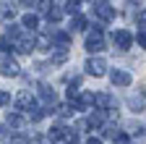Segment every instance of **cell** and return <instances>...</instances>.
Listing matches in <instances>:
<instances>
[{
  "label": "cell",
  "mask_w": 146,
  "mask_h": 144,
  "mask_svg": "<svg viewBox=\"0 0 146 144\" xmlns=\"http://www.w3.org/2000/svg\"><path fill=\"white\" fill-rule=\"evenodd\" d=\"M86 50H89V52H99V50H104V34H102V29L91 31L89 37H86Z\"/></svg>",
  "instance_id": "obj_1"
},
{
  "label": "cell",
  "mask_w": 146,
  "mask_h": 144,
  "mask_svg": "<svg viewBox=\"0 0 146 144\" xmlns=\"http://www.w3.org/2000/svg\"><path fill=\"white\" fill-rule=\"evenodd\" d=\"M112 42H115V47H120V50H128L133 45V34L128 31V29H117L115 34H112Z\"/></svg>",
  "instance_id": "obj_2"
},
{
  "label": "cell",
  "mask_w": 146,
  "mask_h": 144,
  "mask_svg": "<svg viewBox=\"0 0 146 144\" xmlns=\"http://www.w3.org/2000/svg\"><path fill=\"white\" fill-rule=\"evenodd\" d=\"M0 74L3 76H18V63L11 55H0Z\"/></svg>",
  "instance_id": "obj_3"
},
{
  "label": "cell",
  "mask_w": 146,
  "mask_h": 144,
  "mask_svg": "<svg viewBox=\"0 0 146 144\" xmlns=\"http://www.w3.org/2000/svg\"><path fill=\"white\" fill-rule=\"evenodd\" d=\"M84 68H86V74H91V76H104V68H107V63H104L102 58H89Z\"/></svg>",
  "instance_id": "obj_4"
},
{
  "label": "cell",
  "mask_w": 146,
  "mask_h": 144,
  "mask_svg": "<svg viewBox=\"0 0 146 144\" xmlns=\"http://www.w3.org/2000/svg\"><path fill=\"white\" fill-rule=\"evenodd\" d=\"M94 105L99 107V110H115V97L112 94H107V92H99V94H94Z\"/></svg>",
  "instance_id": "obj_5"
},
{
  "label": "cell",
  "mask_w": 146,
  "mask_h": 144,
  "mask_svg": "<svg viewBox=\"0 0 146 144\" xmlns=\"http://www.w3.org/2000/svg\"><path fill=\"white\" fill-rule=\"evenodd\" d=\"M110 79H112V84H115V86H131V81H133L128 71H117V68L110 74Z\"/></svg>",
  "instance_id": "obj_6"
},
{
  "label": "cell",
  "mask_w": 146,
  "mask_h": 144,
  "mask_svg": "<svg viewBox=\"0 0 146 144\" xmlns=\"http://www.w3.org/2000/svg\"><path fill=\"white\" fill-rule=\"evenodd\" d=\"M94 13H97V19H99V21H112V19H115V8H110L107 3L94 5Z\"/></svg>",
  "instance_id": "obj_7"
},
{
  "label": "cell",
  "mask_w": 146,
  "mask_h": 144,
  "mask_svg": "<svg viewBox=\"0 0 146 144\" xmlns=\"http://www.w3.org/2000/svg\"><path fill=\"white\" fill-rule=\"evenodd\" d=\"M39 97L47 102V105H55V100H58V94H55V89H50L47 84H42L39 86Z\"/></svg>",
  "instance_id": "obj_8"
},
{
  "label": "cell",
  "mask_w": 146,
  "mask_h": 144,
  "mask_svg": "<svg viewBox=\"0 0 146 144\" xmlns=\"http://www.w3.org/2000/svg\"><path fill=\"white\" fill-rule=\"evenodd\" d=\"M16 102H18V107H24V110H31L34 107V97H31V92H21L16 97Z\"/></svg>",
  "instance_id": "obj_9"
},
{
  "label": "cell",
  "mask_w": 146,
  "mask_h": 144,
  "mask_svg": "<svg viewBox=\"0 0 146 144\" xmlns=\"http://www.w3.org/2000/svg\"><path fill=\"white\" fill-rule=\"evenodd\" d=\"M102 123H104V113H102V110H97V113H89L86 126H94V129H99Z\"/></svg>",
  "instance_id": "obj_10"
},
{
  "label": "cell",
  "mask_w": 146,
  "mask_h": 144,
  "mask_svg": "<svg viewBox=\"0 0 146 144\" xmlns=\"http://www.w3.org/2000/svg\"><path fill=\"white\" fill-rule=\"evenodd\" d=\"M60 19H63V8L52 5V8H50V13H47V21H50V24H58Z\"/></svg>",
  "instance_id": "obj_11"
},
{
  "label": "cell",
  "mask_w": 146,
  "mask_h": 144,
  "mask_svg": "<svg viewBox=\"0 0 146 144\" xmlns=\"http://www.w3.org/2000/svg\"><path fill=\"white\" fill-rule=\"evenodd\" d=\"M86 29V19L84 16H73V21H70V31H84Z\"/></svg>",
  "instance_id": "obj_12"
},
{
  "label": "cell",
  "mask_w": 146,
  "mask_h": 144,
  "mask_svg": "<svg viewBox=\"0 0 146 144\" xmlns=\"http://www.w3.org/2000/svg\"><path fill=\"white\" fill-rule=\"evenodd\" d=\"M16 50L18 52H31L34 50V40H18L16 42Z\"/></svg>",
  "instance_id": "obj_13"
},
{
  "label": "cell",
  "mask_w": 146,
  "mask_h": 144,
  "mask_svg": "<svg viewBox=\"0 0 146 144\" xmlns=\"http://www.w3.org/2000/svg\"><path fill=\"white\" fill-rule=\"evenodd\" d=\"M24 26L34 31L36 26H39V19H36V16H34V13H26V16H24Z\"/></svg>",
  "instance_id": "obj_14"
},
{
  "label": "cell",
  "mask_w": 146,
  "mask_h": 144,
  "mask_svg": "<svg viewBox=\"0 0 146 144\" xmlns=\"http://www.w3.org/2000/svg\"><path fill=\"white\" fill-rule=\"evenodd\" d=\"M78 8H81V3H78V0H68V3H65V8H63V13H76L78 16Z\"/></svg>",
  "instance_id": "obj_15"
},
{
  "label": "cell",
  "mask_w": 146,
  "mask_h": 144,
  "mask_svg": "<svg viewBox=\"0 0 146 144\" xmlns=\"http://www.w3.org/2000/svg\"><path fill=\"white\" fill-rule=\"evenodd\" d=\"M63 139H65L68 144H76V141H78V131H73V129H65V134H63Z\"/></svg>",
  "instance_id": "obj_16"
},
{
  "label": "cell",
  "mask_w": 146,
  "mask_h": 144,
  "mask_svg": "<svg viewBox=\"0 0 146 144\" xmlns=\"http://www.w3.org/2000/svg\"><path fill=\"white\" fill-rule=\"evenodd\" d=\"M5 121H8V126H21V123H24V118L18 115V113H8Z\"/></svg>",
  "instance_id": "obj_17"
},
{
  "label": "cell",
  "mask_w": 146,
  "mask_h": 144,
  "mask_svg": "<svg viewBox=\"0 0 146 144\" xmlns=\"http://www.w3.org/2000/svg\"><path fill=\"white\" fill-rule=\"evenodd\" d=\"M65 50H60V52H55V55H52V66H60V63H65Z\"/></svg>",
  "instance_id": "obj_18"
},
{
  "label": "cell",
  "mask_w": 146,
  "mask_h": 144,
  "mask_svg": "<svg viewBox=\"0 0 146 144\" xmlns=\"http://www.w3.org/2000/svg\"><path fill=\"white\" fill-rule=\"evenodd\" d=\"M50 0H39V3H36V11H39V13H50Z\"/></svg>",
  "instance_id": "obj_19"
},
{
  "label": "cell",
  "mask_w": 146,
  "mask_h": 144,
  "mask_svg": "<svg viewBox=\"0 0 146 144\" xmlns=\"http://www.w3.org/2000/svg\"><path fill=\"white\" fill-rule=\"evenodd\" d=\"M128 105H131L136 113H141V107H143V102H141V100H136V97H131V100H128Z\"/></svg>",
  "instance_id": "obj_20"
},
{
  "label": "cell",
  "mask_w": 146,
  "mask_h": 144,
  "mask_svg": "<svg viewBox=\"0 0 146 144\" xmlns=\"http://www.w3.org/2000/svg\"><path fill=\"white\" fill-rule=\"evenodd\" d=\"M8 102H11V92L0 89V107H3V105H8Z\"/></svg>",
  "instance_id": "obj_21"
},
{
  "label": "cell",
  "mask_w": 146,
  "mask_h": 144,
  "mask_svg": "<svg viewBox=\"0 0 146 144\" xmlns=\"http://www.w3.org/2000/svg\"><path fill=\"white\" fill-rule=\"evenodd\" d=\"M70 113H73V107H70V105H60V107H58V115H63V118L70 115Z\"/></svg>",
  "instance_id": "obj_22"
},
{
  "label": "cell",
  "mask_w": 146,
  "mask_h": 144,
  "mask_svg": "<svg viewBox=\"0 0 146 144\" xmlns=\"http://www.w3.org/2000/svg\"><path fill=\"white\" fill-rule=\"evenodd\" d=\"M42 115H44V110H36V107H34V113H31L29 118H31V121L36 123V121H42Z\"/></svg>",
  "instance_id": "obj_23"
},
{
  "label": "cell",
  "mask_w": 146,
  "mask_h": 144,
  "mask_svg": "<svg viewBox=\"0 0 146 144\" xmlns=\"http://www.w3.org/2000/svg\"><path fill=\"white\" fill-rule=\"evenodd\" d=\"M138 42H141V47H146V29L138 31Z\"/></svg>",
  "instance_id": "obj_24"
},
{
  "label": "cell",
  "mask_w": 146,
  "mask_h": 144,
  "mask_svg": "<svg viewBox=\"0 0 146 144\" xmlns=\"http://www.w3.org/2000/svg\"><path fill=\"white\" fill-rule=\"evenodd\" d=\"M11 144H26V139H24V136H13Z\"/></svg>",
  "instance_id": "obj_25"
},
{
  "label": "cell",
  "mask_w": 146,
  "mask_h": 144,
  "mask_svg": "<svg viewBox=\"0 0 146 144\" xmlns=\"http://www.w3.org/2000/svg\"><path fill=\"white\" fill-rule=\"evenodd\" d=\"M138 24H143V26H146V11H141V13H138Z\"/></svg>",
  "instance_id": "obj_26"
},
{
  "label": "cell",
  "mask_w": 146,
  "mask_h": 144,
  "mask_svg": "<svg viewBox=\"0 0 146 144\" xmlns=\"http://www.w3.org/2000/svg\"><path fill=\"white\" fill-rule=\"evenodd\" d=\"M86 144H102V139H94V136H91V139H86Z\"/></svg>",
  "instance_id": "obj_27"
},
{
  "label": "cell",
  "mask_w": 146,
  "mask_h": 144,
  "mask_svg": "<svg viewBox=\"0 0 146 144\" xmlns=\"http://www.w3.org/2000/svg\"><path fill=\"white\" fill-rule=\"evenodd\" d=\"M5 136V129H3V126H0V139H3Z\"/></svg>",
  "instance_id": "obj_28"
},
{
  "label": "cell",
  "mask_w": 146,
  "mask_h": 144,
  "mask_svg": "<svg viewBox=\"0 0 146 144\" xmlns=\"http://www.w3.org/2000/svg\"><path fill=\"white\" fill-rule=\"evenodd\" d=\"M21 3H24V5H29V3H34V0H21Z\"/></svg>",
  "instance_id": "obj_29"
}]
</instances>
